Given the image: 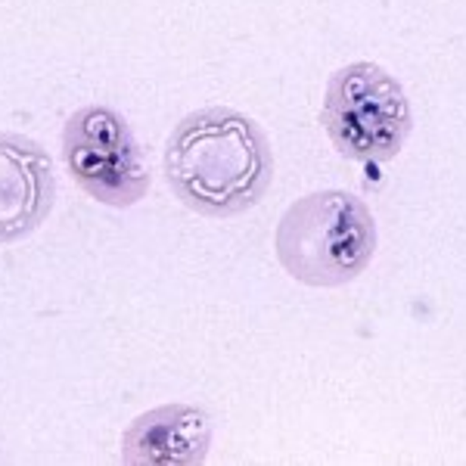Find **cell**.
<instances>
[{"mask_svg":"<svg viewBox=\"0 0 466 466\" xmlns=\"http://www.w3.org/2000/svg\"><path fill=\"white\" fill-rule=\"evenodd\" d=\"M63 162L90 199L131 208L147 197L149 168L122 112L94 103L69 116L63 127Z\"/></svg>","mask_w":466,"mask_h":466,"instance_id":"4","label":"cell"},{"mask_svg":"<svg viewBox=\"0 0 466 466\" xmlns=\"http://www.w3.org/2000/svg\"><path fill=\"white\" fill-rule=\"evenodd\" d=\"M320 125L345 159L389 162L413 127L408 90L377 63H349L329 75Z\"/></svg>","mask_w":466,"mask_h":466,"instance_id":"3","label":"cell"},{"mask_svg":"<svg viewBox=\"0 0 466 466\" xmlns=\"http://www.w3.org/2000/svg\"><path fill=\"white\" fill-rule=\"evenodd\" d=\"M212 448V420L193 404H162L140 413L125 430L127 466H197Z\"/></svg>","mask_w":466,"mask_h":466,"instance_id":"6","label":"cell"},{"mask_svg":"<svg viewBox=\"0 0 466 466\" xmlns=\"http://www.w3.org/2000/svg\"><path fill=\"white\" fill-rule=\"evenodd\" d=\"M56 199L54 159L37 140L0 131V246L25 239Z\"/></svg>","mask_w":466,"mask_h":466,"instance_id":"5","label":"cell"},{"mask_svg":"<svg viewBox=\"0 0 466 466\" xmlns=\"http://www.w3.org/2000/svg\"><path fill=\"white\" fill-rule=\"evenodd\" d=\"M377 221L349 190H318L296 199L277 224V261L305 287L333 289L358 280L377 255Z\"/></svg>","mask_w":466,"mask_h":466,"instance_id":"2","label":"cell"},{"mask_svg":"<svg viewBox=\"0 0 466 466\" xmlns=\"http://www.w3.org/2000/svg\"><path fill=\"white\" fill-rule=\"evenodd\" d=\"M165 177L197 215L233 218L265 199L274 153L255 118L230 106H208L184 116L171 131Z\"/></svg>","mask_w":466,"mask_h":466,"instance_id":"1","label":"cell"}]
</instances>
